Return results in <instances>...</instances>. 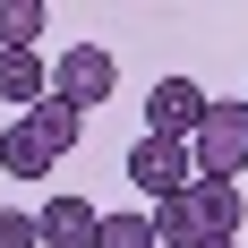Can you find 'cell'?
Returning <instances> with one entry per match:
<instances>
[{"instance_id": "obj_1", "label": "cell", "mask_w": 248, "mask_h": 248, "mask_svg": "<svg viewBox=\"0 0 248 248\" xmlns=\"http://www.w3.org/2000/svg\"><path fill=\"white\" fill-rule=\"evenodd\" d=\"M188 163H197V180L248 171V103H205V128L188 137Z\"/></svg>"}, {"instance_id": "obj_2", "label": "cell", "mask_w": 248, "mask_h": 248, "mask_svg": "<svg viewBox=\"0 0 248 248\" xmlns=\"http://www.w3.org/2000/svg\"><path fill=\"white\" fill-rule=\"evenodd\" d=\"M111 86H120V60L103 43H69L60 60H51V94L77 103V111H94V103H111Z\"/></svg>"}, {"instance_id": "obj_3", "label": "cell", "mask_w": 248, "mask_h": 248, "mask_svg": "<svg viewBox=\"0 0 248 248\" xmlns=\"http://www.w3.org/2000/svg\"><path fill=\"white\" fill-rule=\"evenodd\" d=\"M128 180L163 205V197H180V188L197 180V163H188V146H180V137H137V146H128Z\"/></svg>"}, {"instance_id": "obj_4", "label": "cell", "mask_w": 248, "mask_h": 248, "mask_svg": "<svg viewBox=\"0 0 248 248\" xmlns=\"http://www.w3.org/2000/svg\"><path fill=\"white\" fill-rule=\"evenodd\" d=\"M205 128V86L197 77H154V94H146V137H197Z\"/></svg>"}, {"instance_id": "obj_5", "label": "cell", "mask_w": 248, "mask_h": 248, "mask_svg": "<svg viewBox=\"0 0 248 248\" xmlns=\"http://www.w3.org/2000/svg\"><path fill=\"white\" fill-rule=\"evenodd\" d=\"M188 214H197V240H240V188L231 180H188Z\"/></svg>"}, {"instance_id": "obj_6", "label": "cell", "mask_w": 248, "mask_h": 248, "mask_svg": "<svg viewBox=\"0 0 248 248\" xmlns=\"http://www.w3.org/2000/svg\"><path fill=\"white\" fill-rule=\"evenodd\" d=\"M94 223H103V214L86 197H51L43 214H34V240H43V248H94Z\"/></svg>"}, {"instance_id": "obj_7", "label": "cell", "mask_w": 248, "mask_h": 248, "mask_svg": "<svg viewBox=\"0 0 248 248\" xmlns=\"http://www.w3.org/2000/svg\"><path fill=\"white\" fill-rule=\"evenodd\" d=\"M43 94H51V60L43 51H0V103H17V120H26Z\"/></svg>"}, {"instance_id": "obj_8", "label": "cell", "mask_w": 248, "mask_h": 248, "mask_svg": "<svg viewBox=\"0 0 248 248\" xmlns=\"http://www.w3.org/2000/svg\"><path fill=\"white\" fill-rule=\"evenodd\" d=\"M26 137H34V146H43L51 163H60V154H69L77 137H86V111H77V103H60V94H43L34 111H26Z\"/></svg>"}, {"instance_id": "obj_9", "label": "cell", "mask_w": 248, "mask_h": 248, "mask_svg": "<svg viewBox=\"0 0 248 248\" xmlns=\"http://www.w3.org/2000/svg\"><path fill=\"white\" fill-rule=\"evenodd\" d=\"M0 171H9V180H43V171H51V154L26 137V120H17V128H0Z\"/></svg>"}, {"instance_id": "obj_10", "label": "cell", "mask_w": 248, "mask_h": 248, "mask_svg": "<svg viewBox=\"0 0 248 248\" xmlns=\"http://www.w3.org/2000/svg\"><path fill=\"white\" fill-rule=\"evenodd\" d=\"M43 34V0H0V51H34Z\"/></svg>"}, {"instance_id": "obj_11", "label": "cell", "mask_w": 248, "mask_h": 248, "mask_svg": "<svg viewBox=\"0 0 248 248\" xmlns=\"http://www.w3.org/2000/svg\"><path fill=\"white\" fill-rule=\"evenodd\" d=\"M94 248H154V223H146V214H103V223H94Z\"/></svg>"}, {"instance_id": "obj_12", "label": "cell", "mask_w": 248, "mask_h": 248, "mask_svg": "<svg viewBox=\"0 0 248 248\" xmlns=\"http://www.w3.org/2000/svg\"><path fill=\"white\" fill-rule=\"evenodd\" d=\"M0 248H43V240H34V214H17V205H0Z\"/></svg>"}, {"instance_id": "obj_13", "label": "cell", "mask_w": 248, "mask_h": 248, "mask_svg": "<svg viewBox=\"0 0 248 248\" xmlns=\"http://www.w3.org/2000/svg\"><path fill=\"white\" fill-rule=\"evenodd\" d=\"M240 103H248V94H240Z\"/></svg>"}]
</instances>
